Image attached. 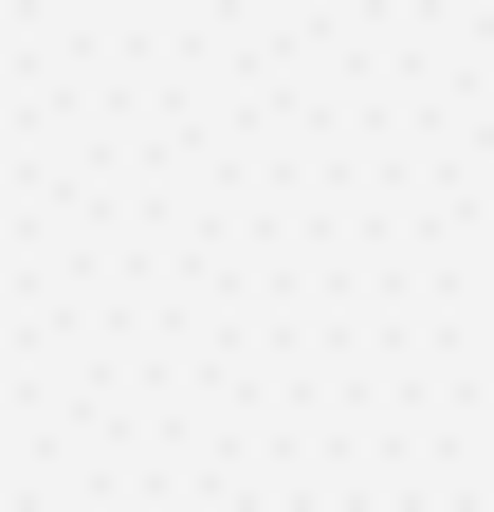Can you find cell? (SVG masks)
<instances>
[]
</instances>
